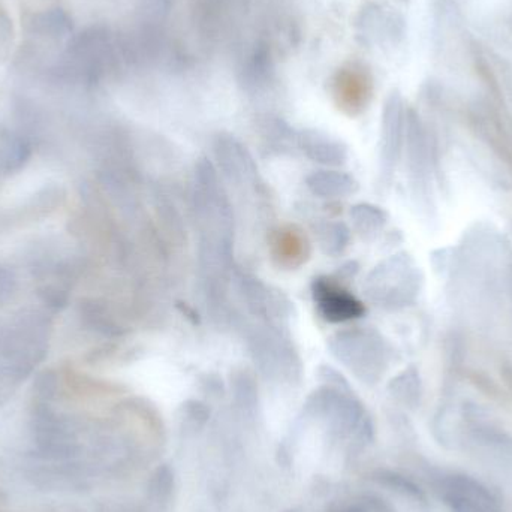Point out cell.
<instances>
[{
	"instance_id": "7a4b0ae2",
	"label": "cell",
	"mask_w": 512,
	"mask_h": 512,
	"mask_svg": "<svg viewBox=\"0 0 512 512\" xmlns=\"http://www.w3.org/2000/svg\"><path fill=\"white\" fill-rule=\"evenodd\" d=\"M328 349L360 381L375 384L387 367V348L379 334L367 328H349L328 340Z\"/></svg>"
},
{
	"instance_id": "ffe728a7",
	"label": "cell",
	"mask_w": 512,
	"mask_h": 512,
	"mask_svg": "<svg viewBox=\"0 0 512 512\" xmlns=\"http://www.w3.org/2000/svg\"><path fill=\"white\" fill-rule=\"evenodd\" d=\"M182 417L192 429H201L206 426L210 418V409L200 400H188L182 405Z\"/></svg>"
},
{
	"instance_id": "6da1fadb",
	"label": "cell",
	"mask_w": 512,
	"mask_h": 512,
	"mask_svg": "<svg viewBox=\"0 0 512 512\" xmlns=\"http://www.w3.org/2000/svg\"><path fill=\"white\" fill-rule=\"evenodd\" d=\"M304 412L310 417L325 418L339 435H354L360 442L373 441L372 420L352 391L322 385L307 397Z\"/></svg>"
},
{
	"instance_id": "2e32d148",
	"label": "cell",
	"mask_w": 512,
	"mask_h": 512,
	"mask_svg": "<svg viewBox=\"0 0 512 512\" xmlns=\"http://www.w3.org/2000/svg\"><path fill=\"white\" fill-rule=\"evenodd\" d=\"M390 391L397 400L408 406L420 402V379L414 370H406L391 381Z\"/></svg>"
},
{
	"instance_id": "8fae6325",
	"label": "cell",
	"mask_w": 512,
	"mask_h": 512,
	"mask_svg": "<svg viewBox=\"0 0 512 512\" xmlns=\"http://www.w3.org/2000/svg\"><path fill=\"white\" fill-rule=\"evenodd\" d=\"M306 186L319 198H345L358 191V182L348 173L319 170L307 176Z\"/></svg>"
},
{
	"instance_id": "5bb4252c",
	"label": "cell",
	"mask_w": 512,
	"mask_h": 512,
	"mask_svg": "<svg viewBox=\"0 0 512 512\" xmlns=\"http://www.w3.org/2000/svg\"><path fill=\"white\" fill-rule=\"evenodd\" d=\"M319 243L324 254L339 256L351 243V230L343 222H330L319 230Z\"/></svg>"
},
{
	"instance_id": "3957f363",
	"label": "cell",
	"mask_w": 512,
	"mask_h": 512,
	"mask_svg": "<svg viewBox=\"0 0 512 512\" xmlns=\"http://www.w3.org/2000/svg\"><path fill=\"white\" fill-rule=\"evenodd\" d=\"M312 291L319 315L331 324L352 321L366 313L364 304L348 289L343 288L339 279L318 277L313 280Z\"/></svg>"
},
{
	"instance_id": "277c9868",
	"label": "cell",
	"mask_w": 512,
	"mask_h": 512,
	"mask_svg": "<svg viewBox=\"0 0 512 512\" xmlns=\"http://www.w3.org/2000/svg\"><path fill=\"white\" fill-rule=\"evenodd\" d=\"M439 493L451 512H501L495 495L480 481L466 475L442 478Z\"/></svg>"
},
{
	"instance_id": "8992f818",
	"label": "cell",
	"mask_w": 512,
	"mask_h": 512,
	"mask_svg": "<svg viewBox=\"0 0 512 512\" xmlns=\"http://www.w3.org/2000/svg\"><path fill=\"white\" fill-rule=\"evenodd\" d=\"M312 246L304 231L297 225H282L270 237V255L274 264L283 270H297L309 261Z\"/></svg>"
},
{
	"instance_id": "5b68a950",
	"label": "cell",
	"mask_w": 512,
	"mask_h": 512,
	"mask_svg": "<svg viewBox=\"0 0 512 512\" xmlns=\"http://www.w3.org/2000/svg\"><path fill=\"white\" fill-rule=\"evenodd\" d=\"M408 265L403 258H391L375 267L364 282V292L370 300L381 306L402 303L408 297L411 283Z\"/></svg>"
},
{
	"instance_id": "52a82bcc",
	"label": "cell",
	"mask_w": 512,
	"mask_h": 512,
	"mask_svg": "<svg viewBox=\"0 0 512 512\" xmlns=\"http://www.w3.org/2000/svg\"><path fill=\"white\" fill-rule=\"evenodd\" d=\"M402 129V98L397 93H393L387 99L384 116H382L381 161L384 176L391 174L394 164H396L397 156H399L400 140H402Z\"/></svg>"
},
{
	"instance_id": "9a60e30c",
	"label": "cell",
	"mask_w": 512,
	"mask_h": 512,
	"mask_svg": "<svg viewBox=\"0 0 512 512\" xmlns=\"http://www.w3.org/2000/svg\"><path fill=\"white\" fill-rule=\"evenodd\" d=\"M234 402L242 411L254 414L258 406V387L248 370L236 373L233 378Z\"/></svg>"
},
{
	"instance_id": "44dd1931",
	"label": "cell",
	"mask_w": 512,
	"mask_h": 512,
	"mask_svg": "<svg viewBox=\"0 0 512 512\" xmlns=\"http://www.w3.org/2000/svg\"><path fill=\"white\" fill-rule=\"evenodd\" d=\"M318 378L324 382V385L340 388V390L352 391L351 385L346 381L345 376H343L342 373L337 372L333 367L327 366V364L319 367Z\"/></svg>"
},
{
	"instance_id": "ba28073f",
	"label": "cell",
	"mask_w": 512,
	"mask_h": 512,
	"mask_svg": "<svg viewBox=\"0 0 512 512\" xmlns=\"http://www.w3.org/2000/svg\"><path fill=\"white\" fill-rule=\"evenodd\" d=\"M255 360L258 361L262 372L267 376H288L294 378L298 364L294 354L286 343L279 337L262 336L255 340Z\"/></svg>"
},
{
	"instance_id": "30bf717a",
	"label": "cell",
	"mask_w": 512,
	"mask_h": 512,
	"mask_svg": "<svg viewBox=\"0 0 512 512\" xmlns=\"http://www.w3.org/2000/svg\"><path fill=\"white\" fill-rule=\"evenodd\" d=\"M298 146L307 158L318 164L339 167L348 159V149L342 141L313 129L301 132Z\"/></svg>"
},
{
	"instance_id": "7c38bea8",
	"label": "cell",
	"mask_w": 512,
	"mask_h": 512,
	"mask_svg": "<svg viewBox=\"0 0 512 512\" xmlns=\"http://www.w3.org/2000/svg\"><path fill=\"white\" fill-rule=\"evenodd\" d=\"M334 98L340 110L345 111L349 116H357L369 102V89L358 75H346L345 78L337 81Z\"/></svg>"
},
{
	"instance_id": "603a6c76",
	"label": "cell",
	"mask_w": 512,
	"mask_h": 512,
	"mask_svg": "<svg viewBox=\"0 0 512 512\" xmlns=\"http://www.w3.org/2000/svg\"><path fill=\"white\" fill-rule=\"evenodd\" d=\"M283 512H303V510L301 508H289V510Z\"/></svg>"
},
{
	"instance_id": "e0dca14e",
	"label": "cell",
	"mask_w": 512,
	"mask_h": 512,
	"mask_svg": "<svg viewBox=\"0 0 512 512\" xmlns=\"http://www.w3.org/2000/svg\"><path fill=\"white\" fill-rule=\"evenodd\" d=\"M373 480L381 484V486L387 487V489L408 496V498L418 499V501L424 499L423 490H421L417 484L412 483L411 480L403 477V475L396 474V472L376 471L375 474H373Z\"/></svg>"
},
{
	"instance_id": "9c48e42d",
	"label": "cell",
	"mask_w": 512,
	"mask_h": 512,
	"mask_svg": "<svg viewBox=\"0 0 512 512\" xmlns=\"http://www.w3.org/2000/svg\"><path fill=\"white\" fill-rule=\"evenodd\" d=\"M216 158L231 182H251L256 177L254 159L246 147L234 137H219L215 146Z\"/></svg>"
},
{
	"instance_id": "ac0fdd59",
	"label": "cell",
	"mask_w": 512,
	"mask_h": 512,
	"mask_svg": "<svg viewBox=\"0 0 512 512\" xmlns=\"http://www.w3.org/2000/svg\"><path fill=\"white\" fill-rule=\"evenodd\" d=\"M176 487L174 471L168 465H161L155 469L149 481V495L155 502H165L173 495Z\"/></svg>"
},
{
	"instance_id": "4fadbf2b",
	"label": "cell",
	"mask_w": 512,
	"mask_h": 512,
	"mask_svg": "<svg viewBox=\"0 0 512 512\" xmlns=\"http://www.w3.org/2000/svg\"><path fill=\"white\" fill-rule=\"evenodd\" d=\"M349 218H351L355 231L363 234V236H373L384 227L385 222H387V213L381 207L361 203L351 207Z\"/></svg>"
},
{
	"instance_id": "d6986e66",
	"label": "cell",
	"mask_w": 512,
	"mask_h": 512,
	"mask_svg": "<svg viewBox=\"0 0 512 512\" xmlns=\"http://www.w3.org/2000/svg\"><path fill=\"white\" fill-rule=\"evenodd\" d=\"M328 512H391V510L382 499L376 496H360V498L333 505Z\"/></svg>"
},
{
	"instance_id": "7402d4cb",
	"label": "cell",
	"mask_w": 512,
	"mask_h": 512,
	"mask_svg": "<svg viewBox=\"0 0 512 512\" xmlns=\"http://www.w3.org/2000/svg\"><path fill=\"white\" fill-rule=\"evenodd\" d=\"M201 388H203L204 393L210 394V396H222L224 394V384L216 375L204 376Z\"/></svg>"
}]
</instances>
